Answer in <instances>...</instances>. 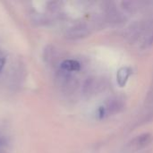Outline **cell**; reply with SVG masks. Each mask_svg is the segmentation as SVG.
Here are the masks:
<instances>
[{
    "label": "cell",
    "instance_id": "1",
    "mask_svg": "<svg viewBox=\"0 0 153 153\" xmlns=\"http://www.w3.org/2000/svg\"><path fill=\"white\" fill-rule=\"evenodd\" d=\"M106 87L107 82L105 79L101 77L91 76L84 82L82 85V93L87 97H91L104 91Z\"/></svg>",
    "mask_w": 153,
    "mask_h": 153
},
{
    "label": "cell",
    "instance_id": "5",
    "mask_svg": "<svg viewBox=\"0 0 153 153\" xmlns=\"http://www.w3.org/2000/svg\"><path fill=\"white\" fill-rule=\"evenodd\" d=\"M152 140V135L151 134H142L134 138L130 143V147L134 150H141L148 146Z\"/></svg>",
    "mask_w": 153,
    "mask_h": 153
},
{
    "label": "cell",
    "instance_id": "4",
    "mask_svg": "<svg viewBox=\"0 0 153 153\" xmlns=\"http://www.w3.org/2000/svg\"><path fill=\"white\" fill-rule=\"evenodd\" d=\"M91 27L87 23L82 22V23H77L72 26L71 28H69L65 33V37L71 40H77L88 37L91 34Z\"/></svg>",
    "mask_w": 153,
    "mask_h": 153
},
{
    "label": "cell",
    "instance_id": "3",
    "mask_svg": "<svg viewBox=\"0 0 153 153\" xmlns=\"http://www.w3.org/2000/svg\"><path fill=\"white\" fill-rule=\"evenodd\" d=\"M103 17L106 22H108L112 24L121 23L125 20V16L117 9L114 2L104 3V16Z\"/></svg>",
    "mask_w": 153,
    "mask_h": 153
},
{
    "label": "cell",
    "instance_id": "8",
    "mask_svg": "<svg viewBox=\"0 0 153 153\" xmlns=\"http://www.w3.org/2000/svg\"><path fill=\"white\" fill-rule=\"evenodd\" d=\"M130 74H131L130 70L128 68H126V67H123V68H121L117 72V82H118V84L121 87H123V86L126 85V82L128 80V77L130 75Z\"/></svg>",
    "mask_w": 153,
    "mask_h": 153
},
{
    "label": "cell",
    "instance_id": "7",
    "mask_svg": "<svg viewBox=\"0 0 153 153\" xmlns=\"http://www.w3.org/2000/svg\"><path fill=\"white\" fill-rule=\"evenodd\" d=\"M60 68L64 72L67 73H73V72H77L81 69V65L78 61L73 60V59H67L62 62L60 65Z\"/></svg>",
    "mask_w": 153,
    "mask_h": 153
},
{
    "label": "cell",
    "instance_id": "2",
    "mask_svg": "<svg viewBox=\"0 0 153 153\" xmlns=\"http://www.w3.org/2000/svg\"><path fill=\"white\" fill-rule=\"evenodd\" d=\"M125 107H126V100L123 97L113 96L109 98L105 102V105L100 109V115L101 117H105V116L118 114L122 110H124Z\"/></svg>",
    "mask_w": 153,
    "mask_h": 153
},
{
    "label": "cell",
    "instance_id": "6",
    "mask_svg": "<svg viewBox=\"0 0 153 153\" xmlns=\"http://www.w3.org/2000/svg\"><path fill=\"white\" fill-rule=\"evenodd\" d=\"M144 4V2L141 1H124L121 3V5L126 13H135L143 7Z\"/></svg>",
    "mask_w": 153,
    "mask_h": 153
},
{
    "label": "cell",
    "instance_id": "9",
    "mask_svg": "<svg viewBox=\"0 0 153 153\" xmlns=\"http://www.w3.org/2000/svg\"><path fill=\"white\" fill-rule=\"evenodd\" d=\"M5 65V56L0 51V73L2 72V70L4 69Z\"/></svg>",
    "mask_w": 153,
    "mask_h": 153
}]
</instances>
